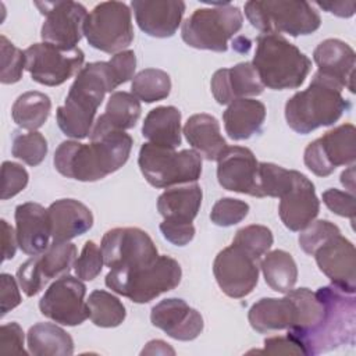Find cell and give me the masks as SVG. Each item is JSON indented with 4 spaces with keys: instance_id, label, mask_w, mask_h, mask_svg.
I'll return each mask as SVG.
<instances>
[{
    "instance_id": "6da1fadb",
    "label": "cell",
    "mask_w": 356,
    "mask_h": 356,
    "mask_svg": "<svg viewBox=\"0 0 356 356\" xmlns=\"http://www.w3.org/2000/svg\"><path fill=\"white\" fill-rule=\"evenodd\" d=\"M132 138L124 131L90 135L89 143L64 140L54 152L56 170L72 179L93 182L120 170L129 159Z\"/></svg>"
},
{
    "instance_id": "7a4b0ae2",
    "label": "cell",
    "mask_w": 356,
    "mask_h": 356,
    "mask_svg": "<svg viewBox=\"0 0 356 356\" xmlns=\"http://www.w3.org/2000/svg\"><path fill=\"white\" fill-rule=\"evenodd\" d=\"M120 85L108 61L83 65L68 90L64 106H60L56 111L57 125L63 134L75 140L88 138L104 95Z\"/></svg>"
},
{
    "instance_id": "3957f363",
    "label": "cell",
    "mask_w": 356,
    "mask_h": 356,
    "mask_svg": "<svg viewBox=\"0 0 356 356\" xmlns=\"http://www.w3.org/2000/svg\"><path fill=\"white\" fill-rule=\"evenodd\" d=\"M317 293L324 305L318 321L309 330L286 334L299 343L305 352V356H313L343 345L355 343V293L345 292L332 284L318 288Z\"/></svg>"
},
{
    "instance_id": "277c9868",
    "label": "cell",
    "mask_w": 356,
    "mask_h": 356,
    "mask_svg": "<svg viewBox=\"0 0 356 356\" xmlns=\"http://www.w3.org/2000/svg\"><path fill=\"white\" fill-rule=\"evenodd\" d=\"M350 108L342 88L316 72L307 89L296 92L285 104V120L298 134L306 135L320 127L335 124Z\"/></svg>"
},
{
    "instance_id": "5b68a950",
    "label": "cell",
    "mask_w": 356,
    "mask_h": 356,
    "mask_svg": "<svg viewBox=\"0 0 356 356\" xmlns=\"http://www.w3.org/2000/svg\"><path fill=\"white\" fill-rule=\"evenodd\" d=\"M256 43L252 65L264 88L296 89L305 82L312 61L295 44L278 33L259 35Z\"/></svg>"
},
{
    "instance_id": "8992f818",
    "label": "cell",
    "mask_w": 356,
    "mask_h": 356,
    "mask_svg": "<svg viewBox=\"0 0 356 356\" xmlns=\"http://www.w3.org/2000/svg\"><path fill=\"white\" fill-rule=\"evenodd\" d=\"M181 277L182 270L178 261L159 254L156 260L134 268H110L104 282L113 292L135 303H147L177 288Z\"/></svg>"
},
{
    "instance_id": "52a82bcc",
    "label": "cell",
    "mask_w": 356,
    "mask_h": 356,
    "mask_svg": "<svg viewBox=\"0 0 356 356\" xmlns=\"http://www.w3.org/2000/svg\"><path fill=\"white\" fill-rule=\"evenodd\" d=\"M245 15L261 35L288 33L296 38L310 35L321 25L318 13L307 1L252 0L245 3Z\"/></svg>"
},
{
    "instance_id": "ba28073f",
    "label": "cell",
    "mask_w": 356,
    "mask_h": 356,
    "mask_svg": "<svg viewBox=\"0 0 356 356\" xmlns=\"http://www.w3.org/2000/svg\"><path fill=\"white\" fill-rule=\"evenodd\" d=\"M138 164L145 179L154 188L196 182L202 174V156L196 150L177 152L150 142L140 146Z\"/></svg>"
},
{
    "instance_id": "9c48e42d",
    "label": "cell",
    "mask_w": 356,
    "mask_h": 356,
    "mask_svg": "<svg viewBox=\"0 0 356 356\" xmlns=\"http://www.w3.org/2000/svg\"><path fill=\"white\" fill-rule=\"evenodd\" d=\"M242 11L229 3L197 8L188 17L181 29L182 40L199 50L227 51L228 40L242 28Z\"/></svg>"
},
{
    "instance_id": "30bf717a",
    "label": "cell",
    "mask_w": 356,
    "mask_h": 356,
    "mask_svg": "<svg viewBox=\"0 0 356 356\" xmlns=\"http://www.w3.org/2000/svg\"><path fill=\"white\" fill-rule=\"evenodd\" d=\"M83 35L88 43L104 53H120L134 40L129 7L122 1L99 3L86 17Z\"/></svg>"
},
{
    "instance_id": "8fae6325",
    "label": "cell",
    "mask_w": 356,
    "mask_h": 356,
    "mask_svg": "<svg viewBox=\"0 0 356 356\" xmlns=\"http://www.w3.org/2000/svg\"><path fill=\"white\" fill-rule=\"evenodd\" d=\"M85 54L79 47L63 49L51 43H33L25 49V70L44 86H58L78 74Z\"/></svg>"
},
{
    "instance_id": "7c38bea8",
    "label": "cell",
    "mask_w": 356,
    "mask_h": 356,
    "mask_svg": "<svg viewBox=\"0 0 356 356\" xmlns=\"http://www.w3.org/2000/svg\"><path fill=\"white\" fill-rule=\"evenodd\" d=\"M356 128L342 124L310 142L305 149L303 161L317 177H328L339 165H350L356 160Z\"/></svg>"
},
{
    "instance_id": "4fadbf2b",
    "label": "cell",
    "mask_w": 356,
    "mask_h": 356,
    "mask_svg": "<svg viewBox=\"0 0 356 356\" xmlns=\"http://www.w3.org/2000/svg\"><path fill=\"white\" fill-rule=\"evenodd\" d=\"M100 249L110 268H134L159 257L152 238L140 228H113L103 235Z\"/></svg>"
},
{
    "instance_id": "5bb4252c",
    "label": "cell",
    "mask_w": 356,
    "mask_h": 356,
    "mask_svg": "<svg viewBox=\"0 0 356 356\" xmlns=\"http://www.w3.org/2000/svg\"><path fill=\"white\" fill-rule=\"evenodd\" d=\"M259 260L235 243L218 252L213 273L220 289L234 299L249 295L259 281Z\"/></svg>"
},
{
    "instance_id": "9a60e30c",
    "label": "cell",
    "mask_w": 356,
    "mask_h": 356,
    "mask_svg": "<svg viewBox=\"0 0 356 356\" xmlns=\"http://www.w3.org/2000/svg\"><path fill=\"white\" fill-rule=\"evenodd\" d=\"M85 295V284L79 278L64 274L46 289L39 300L40 313L63 325H79L89 317Z\"/></svg>"
},
{
    "instance_id": "2e32d148",
    "label": "cell",
    "mask_w": 356,
    "mask_h": 356,
    "mask_svg": "<svg viewBox=\"0 0 356 356\" xmlns=\"http://www.w3.org/2000/svg\"><path fill=\"white\" fill-rule=\"evenodd\" d=\"M35 6L46 15L40 31L43 42L75 49L83 35L86 8L76 1H38Z\"/></svg>"
},
{
    "instance_id": "e0dca14e",
    "label": "cell",
    "mask_w": 356,
    "mask_h": 356,
    "mask_svg": "<svg viewBox=\"0 0 356 356\" xmlns=\"http://www.w3.org/2000/svg\"><path fill=\"white\" fill-rule=\"evenodd\" d=\"M218 184L231 192L259 197V161L243 146H227L217 159Z\"/></svg>"
},
{
    "instance_id": "ac0fdd59",
    "label": "cell",
    "mask_w": 356,
    "mask_h": 356,
    "mask_svg": "<svg viewBox=\"0 0 356 356\" xmlns=\"http://www.w3.org/2000/svg\"><path fill=\"white\" fill-rule=\"evenodd\" d=\"M313 256L316 257L320 271L330 278L332 285L345 292L355 293V246L349 239L338 234L321 245Z\"/></svg>"
},
{
    "instance_id": "d6986e66",
    "label": "cell",
    "mask_w": 356,
    "mask_h": 356,
    "mask_svg": "<svg viewBox=\"0 0 356 356\" xmlns=\"http://www.w3.org/2000/svg\"><path fill=\"white\" fill-rule=\"evenodd\" d=\"M320 211V200L313 182L302 172L295 171L292 186L280 197L278 213L289 231L305 229Z\"/></svg>"
},
{
    "instance_id": "ffe728a7",
    "label": "cell",
    "mask_w": 356,
    "mask_h": 356,
    "mask_svg": "<svg viewBox=\"0 0 356 356\" xmlns=\"http://www.w3.org/2000/svg\"><path fill=\"white\" fill-rule=\"evenodd\" d=\"M150 321L154 327L178 341L197 338L204 325L202 314L178 298H168L153 306Z\"/></svg>"
},
{
    "instance_id": "44dd1931",
    "label": "cell",
    "mask_w": 356,
    "mask_h": 356,
    "mask_svg": "<svg viewBox=\"0 0 356 356\" xmlns=\"http://www.w3.org/2000/svg\"><path fill=\"white\" fill-rule=\"evenodd\" d=\"M131 7L140 31L153 38L172 36L185 13L181 0H134Z\"/></svg>"
},
{
    "instance_id": "7402d4cb",
    "label": "cell",
    "mask_w": 356,
    "mask_h": 356,
    "mask_svg": "<svg viewBox=\"0 0 356 356\" xmlns=\"http://www.w3.org/2000/svg\"><path fill=\"white\" fill-rule=\"evenodd\" d=\"M15 231L18 246L25 254L43 253L49 248L51 236L47 209L33 202L18 204L15 207Z\"/></svg>"
},
{
    "instance_id": "603a6c76",
    "label": "cell",
    "mask_w": 356,
    "mask_h": 356,
    "mask_svg": "<svg viewBox=\"0 0 356 356\" xmlns=\"http://www.w3.org/2000/svg\"><path fill=\"white\" fill-rule=\"evenodd\" d=\"M210 86L220 104H229L246 96H257L264 90L252 63H239L231 68L217 70L211 76Z\"/></svg>"
},
{
    "instance_id": "cb8c5ba5",
    "label": "cell",
    "mask_w": 356,
    "mask_h": 356,
    "mask_svg": "<svg viewBox=\"0 0 356 356\" xmlns=\"http://www.w3.org/2000/svg\"><path fill=\"white\" fill-rule=\"evenodd\" d=\"M313 58L318 67L317 72L330 81L355 92V50L339 39H325L313 51Z\"/></svg>"
},
{
    "instance_id": "d4e9b609",
    "label": "cell",
    "mask_w": 356,
    "mask_h": 356,
    "mask_svg": "<svg viewBox=\"0 0 356 356\" xmlns=\"http://www.w3.org/2000/svg\"><path fill=\"white\" fill-rule=\"evenodd\" d=\"M53 242H70L93 225L92 211L75 199H60L47 209Z\"/></svg>"
},
{
    "instance_id": "484cf974",
    "label": "cell",
    "mask_w": 356,
    "mask_h": 356,
    "mask_svg": "<svg viewBox=\"0 0 356 356\" xmlns=\"http://www.w3.org/2000/svg\"><path fill=\"white\" fill-rule=\"evenodd\" d=\"M252 328L260 334L288 330L298 323V307L286 293L284 298H261L248 313Z\"/></svg>"
},
{
    "instance_id": "4316f807",
    "label": "cell",
    "mask_w": 356,
    "mask_h": 356,
    "mask_svg": "<svg viewBox=\"0 0 356 356\" xmlns=\"http://www.w3.org/2000/svg\"><path fill=\"white\" fill-rule=\"evenodd\" d=\"M227 135L234 140L249 139L259 134L266 120V106L256 99H238L222 113Z\"/></svg>"
},
{
    "instance_id": "83f0119b",
    "label": "cell",
    "mask_w": 356,
    "mask_h": 356,
    "mask_svg": "<svg viewBox=\"0 0 356 356\" xmlns=\"http://www.w3.org/2000/svg\"><path fill=\"white\" fill-rule=\"evenodd\" d=\"M184 135L188 143L206 160L213 161L227 147V142L221 135L220 124L210 114H193L184 125Z\"/></svg>"
},
{
    "instance_id": "f1b7e54d",
    "label": "cell",
    "mask_w": 356,
    "mask_h": 356,
    "mask_svg": "<svg viewBox=\"0 0 356 356\" xmlns=\"http://www.w3.org/2000/svg\"><path fill=\"white\" fill-rule=\"evenodd\" d=\"M140 103L132 93L114 92L107 102L106 111L95 121L90 135L134 128L140 117Z\"/></svg>"
},
{
    "instance_id": "f546056e",
    "label": "cell",
    "mask_w": 356,
    "mask_h": 356,
    "mask_svg": "<svg viewBox=\"0 0 356 356\" xmlns=\"http://www.w3.org/2000/svg\"><path fill=\"white\" fill-rule=\"evenodd\" d=\"M202 196L197 184L167 189L157 199V210L164 220L192 222L199 213Z\"/></svg>"
},
{
    "instance_id": "4dcf8cb0",
    "label": "cell",
    "mask_w": 356,
    "mask_h": 356,
    "mask_svg": "<svg viewBox=\"0 0 356 356\" xmlns=\"http://www.w3.org/2000/svg\"><path fill=\"white\" fill-rule=\"evenodd\" d=\"M142 135L150 143L175 149L181 145V111L174 106H159L147 113Z\"/></svg>"
},
{
    "instance_id": "1f68e13d",
    "label": "cell",
    "mask_w": 356,
    "mask_h": 356,
    "mask_svg": "<svg viewBox=\"0 0 356 356\" xmlns=\"http://www.w3.org/2000/svg\"><path fill=\"white\" fill-rule=\"evenodd\" d=\"M28 349L35 356H70L74 353L71 335L53 323H38L26 335Z\"/></svg>"
},
{
    "instance_id": "d6a6232c",
    "label": "cell",
    "mask_w": 356,
    "mask_h": 356,
    "mask_svg": "<svg viewBox=\"0 0 356 356\" xmlns=\"http://www.w3.org/2000/svg\"><path fill=\"white\" fill-rule=\"evenodd\" d=\"M266 284L275 292L288 293L298 280V267L293 257L281 249L268 252L260 261Z\"/></svg>"
},
{
    "instance_id": "836d02e7",
    "label": "cell",
    "mask_w": 356,
    "mask_h": 356,
    "mask_svg": "<svg viewBox=\"0 0 356 356\" xmlns=\"http://www.w3.org/2000/svg\"><path fill=\"white\" fill-rule=\"evenodd\" d=\"M50 110V97L42 92L31 90L17 97L11 108V115L14 122L22 129L36 131L47 121Z\"/></svg>"
},
{
    "instance_id": "e575fe53",
    "label": "cell",
    "mask_w": 356,
    "mask_h": 356,
    "mask_svg": "<svg viewBox=\"0 0 356 356\" xmlns=\"http://www.w3.org/2000/svg\"><path fill=\"white\" fill-rule=\"evenodd\" d=\"M86 305H88L89 318L97 327L113 328L120 325L125 320V316H127L125 306L117 296H114L107 291H103V289L93 291L89 295Z\"/></svg>"
},
{
    "instance_id": "d590c367",
    "label": "cell",
    "mask_w": 356,
    "mask_h": 356,
    "mask_svg": "<svg viewBox=\"0 0 356 356\" xmlns=\"http://www.w3.org/2000/svg\"><path fill=\"white\" fill-rule=\"evenodd\" d=\"M171 90L170 75L159 68L139 71L131 83V93L142 102L153 103L165 99Z\"/></svg>"
},
{
    "instance_id": "8d00e7d4",
    "label": "cell",
    "mask_w": 356,
    "mask_h": 356,
    "mask_svg": "<svg viewBox=\"0 0 356 356\" xmlns=\"http://www.w3.org/2000/svg\"><path fill=\"white\" fill-rule=\"evenodd\" d=\"M40 271L46 281L68 274L76 260V246L71 242H51L49 248L36 254Z\"/></svg>"
},
{
    "instance_id": "74e56055",
    "label": "cell",
    "mask_w": 356,
    "mask_h": 356,
    "mask_svg": "<svg viewBox=\"0 0 356 356\" xmlns=\"http://www.w3.org/2000/svg\"><path fill=\"white\" fill-rule=\"evenodd\" d=\"M295 171L274 163H259V197H281L292 186Z\"/></svg>"
},
{
    "instance_id": "f35d334b",
    "label": "cell",
    "mask_w": 356,
    "mask_h": 356,
    "mask_svg": "<svg viewBox=\"0 0 356 356\" xmlns=\"http://www.w3.org/2000/svg\"><path fill=\"white\" fill-rule=\"evenodd\" d=\"M11 153L15 159L22 160L25 164L36 167L47 154V142L38 131H31L28 134L15 132L13 136Z\"/></svg>"
},
{
    "instance_id": "ab89813d",
    "label": "cell",
    "mask_w": 356,
    "mask_h": 356,
    "mask_svg": "<svg viewBox=\"0 0 356 356\" xmlns=\"http://www.w3.org/2000/svg\"><path fill=\"white\" fill-rule=\"evenodd\" d=\"M273 242L274 238L270 228L257 224H252L238 229L232 241V243L243 248L257 259L267 253Z\"/></svg>"
},
{
    "instance_id": "60d3db41",
    "label": "cell",
    "mask_w": 356,
    "mask_h": 356,
    "mask_svg": "<svg viewBox=\"0 0 356 356\" xmlns=\"http://www.w3.org/2000/svg\"><path fill=\"white\" fill-rule=\"evenodd\" d=\"M0 51H1V83H15L22 78L25 68V51L15 47L4 35L0 36Z\"/></svg>"
},
{
    "instance_id": "b9f144b4",
    "label": "cell",
    "mask_w": 356,
    "mask_h": 356,
    "mask_svg": "<svg viewBox=\"0 0 356 356\" xmlns=\"http://www.w3.org/2000/svg\"><path fill=\"white\" fill-rule=\"evenodd\" d=\"M341 234L339 228L328 220L312 221L299 235V246L306 253L313 256L316 250L332 236Z\"/></svg>"
},
{
    "instance_id": "7bdbcfd3",
    "label": "cell",
    "mask_w": 356,
    "mask_h": 356,
    "mask_svg": "<svg viewBox=\"0 0 356 356\" xmlns=\"http://www.w3.org/2000/svg\"><path fill=\"white\" fill-rule=\"evenodd\" d=\"M249 213V204L234 197L217 200L211 209L210 220L218 227H231L241 222Z\"/></svg>"
},
{
    "instance_id": "ee69618b",
    "label": "cell",
    "mask_w": 356,
    "mask_h": 356,
    "mask_svg": "<svg viewBox=\"0 0 356 356\" xmlns=\"http://www.w3.org/2000/svg\"><path fill=\"white\" fill-rule=\"evenodd\" d=\"M103 264L104 259L102 249L93 241H88L74 263V270L79 280L92 281L100 274Z\"/></svg>"
},
{
    "instance_id": "f6af8a7d",
    "label": "cell",
    "mask_w": 356,
    "mask_h": 356,
    "mask_svg": "<svg viewBox=\"0 0 356 356\" xmlns=\"http://www.w3.org/2000/svg\"><path fill=\"white\" fill-rule=\"evenodd\" d=\"M28 171L21 164L4 161L1 164V199L7 200L18 195L28 185Z\"/></svg>"
},
{
    "instance_id": "bcb514c9",
    "label": "cell",
    "mask_w": 356,
    "mask_h": 356,
    "mask_svg": "<svg viewBox=\"0 0 356 356\" xmlns=\"http://www.w3.org/2000/svg\"><path fill=\"white\" fill-rule=\"evenodd\" d=\"M17 281L26 296H33L43 289L47 281L40 271L36 256H32L19 266L17 271Z\"/></svg>"
},
{
    "instance_id": "7dc6e473",
    "label": "cell",
    "mask_w": 356,
    "mask_h": 356,
    "mask_svg": "<svg viewBox=\"0 0 356 356\" xmlns=\"http://www.w3.org/2000/svg\"><path fill=\"white\" fill-rule=\"evenodd\" d=\"M323 202L324 204L335 214L341 216V217H348L350 218V221H355V202L356 197L353 193L350 192H343L335 188L327 189L325 192H323Z\"/></svg>"
},
{
    "instance_id": "c3c4849f",
    "label": "cell",
    "mask_w": 356,
    "mask_h": 356,
    "mask_svg": "<svg viewBox=\"0 0 356 356\" xmlns=\"http://www.w3.org/2000/svg\"><path fill=\"white\" fill-rule=\"evenodd\" d=\"M160 231L168 242L177 246L188 245L195 236V227L192 222L163 220L160 224Z\"/></svg>"
},
{
    "instance_id": "681fc988",
    "label": "cell",
    "mask_w": 356,
    "mask_h": 356,
    "mask_svg": "<svg viewBox=\"0 0 356 356\" xmlns=\"http://www.w3.org/2000/svg\"><path fill=\"white\" fill-rule=\"evenodd\" d=\"M0 350L26 353L24 349V331L18 323H7L0 328Z\"/></svg>"
},
{
    "instance_id": "f907efd6",
    "label": "cell",
    "mask_w": 356,
    "mask_h": 356,
    "mask_svg": "<svg viewBox=\"0 0 356 356\" xmlns=\"http://www.w3.org/2000/svg\"><path fill=\"white\" fill-rule=\"evenodd\" d=\"M14 277L3 273L0 275V300H1V316L7 314L10 310L21 303V293Z\"/></svg>"
},
{
    "instance_id": "816d5d0a",
    "label": "cell",
    "mask_w": 356,
    "mask_h": 356,
    "mask_svg": "<svg viewBox=\"0 0 356 356\" xmlns=\"http://www.w3.org/2000/svg\"><path fill=\"white\" fill-rule=\"evenodd\" d=\"M108 63L113 67L120 83H125L134 76V72L136 68V57L132 50H124V51L115 53Z\"/></svg>"
},
{
    "instance_id": "f5cc1de1",
    "label": "cell",
    "mask_w": 356,
    "mask_h": 356,
    "mask_svg": "<svg viewBox=\"0 0 356 356\" xmlns=\"http://www.w3.org/2000/svg\"><path fill=\"white\" fill-rule=\"evenodd\" d=\"M256 352L267 353V355H303L305 356L303 349L289 335L267 338L264 341V349L256 350Z\"/></svg>"
},
{
    "instance_id": "db71d44e",
    "label": "cell",
    "mask_w": 356,
    "mask_h": 356,
    "mask_svg": "<svg viewBox=\"0 0 356 356\" xmlns=\"http://www.w3.org/2000/svg\"><path fill=\"white\" fill-rule=\"evenodd\" d=\"M1 242H3V261L10 260L15 256L17 252V231L6 221L1 220Z\"/></svg>"
},
{
    "instance_id": "11a10c76",
    "label": "cell",
    "mask_w": 356,
    "mask_h": 356,
    "mask_svg": "<svg viewBox=\"0 0 356 356\" xmlns=\"http://www.w3.org/2000/svg\"><path fill=\"white\" fill-rule=\"evenodd\" d=\"M316 4L320 8L328 11L334 15L342 17V18L352 17L355 14V8H356L355 1H316Z\"/></svg>"
},
{
    "instance_id": "9f6ffc18",
    "label": "cell",
    "mask_w": 356,
    "mask_h": 356,
    "mask_svg": "<svg viewBox=\"0 0 356 356\" xmlns=\"http://www.w3.org/2000/svg\"><path fill=\"white\" fill-rule=\"evenodd\" d=\"M174 355L175 350L172 348L168 346V343H165L164 341L160 339H154L147 342V345L142 349L140 355Z\"/></svg>"
},
{
    "instance_id": "6f0895ef",
    "label": "cell",
    "mask_w": 356,
    "mask_h": 356,
    "mask_svg": "<svg viewBox=\"0 0 356 356\" xmlns=\"http://www.w3.org/2000/svg\"><path fill=\"white\" fill-rule=\"evenodd\" d=\"M341 184L349 189L350 193L355 195V165L350 164L348 170L342 171L341 174Z\"/></svg>"
}]
</instances>
